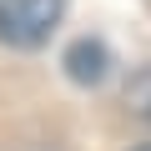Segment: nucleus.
Segmentation results:
<instances>
[{"mask_svg": "<svg viewBox=\"0 0 151 151\" xmlns=\"http://www.w3.org/2000/svg\"><path fill=\"white\" fill-rule=\"evenodd\" d=\"M65 15V0H0V45L40 50Z\"/></svg>", "mask_w": 151, "mask_h": 151, "instance_id": "1", "label": "nucleus"}, {"mask_svg": "<svg viewBox=\"0 0 151 151\" xmlns=\"http://www.w3.org/2000/svg\"><path fill=\"white\" fill-rule=\"evenodd\" d=\"M65 76L76 86H101L106 76H111V50H106V40H96V35H81V40H70V50H65Z\"/></svg>", "mask_w": 151, "mask_h": 151, "instance_id": "2", "label": "nucleus"}, {"mask_svg": "<svg viewBox=\"0 0 151 151\" xmlns=\"http://www.w3.org/2000/svg\"><path fill=\"white\" fill-rule=\"evenodd\" d=\"M126 111L136 116V121H151V65H141V70H131V81H126Z\"/></svg>", "mask_w": 151, "mask_h": 151, "instance_id": "3", "label": "nucleus"}, {"mask_svg": "<svg viewBox=\"0 0 151 151\" xmlns=\"http://www.w3.org/2000/svg\"><path fill=\"white\" fill-rule=\"evenodd\" d=\"M136 151H151V141H146V146H136Z\"/></svg>", "mask_w": 151, "mask_h": 151, "instance_id": "4", "label": "nucleus"}]
</instances>
